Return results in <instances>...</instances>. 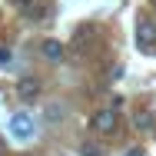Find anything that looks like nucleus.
Segmentation results:
<instances>
[{
	"mask_svg": "<svg viewBox=\"0 0 156 156\" xmlns=\"http://www.w3.org/2000/svg\"><path fill=\"white\" fill-rule=\"evenodd\" d=\"M13 63V53H10V47H0V66H10Z\"/></svg>",
	"mask_w": 156,
	"mask_h": 156,
	"instance_id": "obj_9",
	"label": "nucleus"
},
{
	"mask_svg": "<svg viewBox=\"0 0 156 156\" xmlns=\"http://www.w3.org/2000/svg\"><path fill=\"white\" fill-rule=\"evenodd\" d=\"M116 123H120V113L113 110V106H106V110H96L93 120H90V126H93L96 133H113L116 129Z\"/></svg>",
	"mask_w": 156,
	"mask_h": 156,
	"instance_id": "obj_3",
	"label": "nucleus"
},
{
	"mask_svg": "<svg viewBox=\"0 0 156 156\" xmlns=\"http://www.w3.org/2000/svg\"><path fill=\"white\" fill-rule=\"evenodd\" d=\"M40 90H43V87H40V80H37V76H27V80H20V83H17V96H20L23 103H33V100L40 96Z\"/></svg>",
	"mask_w": 156,
	"mask_h": 156,
	"instance_id": "obj_4",
	"label": "nucleus"
},
{
	"mask_svg": "<svg viewBox=\"0 0 156 156\" xmlns=\"http://www.w3.org/2000/svg\"><path fill=\"white\" fill-rule=\"evenodd\" d=\"M63 120V106L60 103H50V106H47V123H60Z\"/></svg>",
	"mask_w": 156,
	"mask_h": 156,
	"instance_id": "obj_7",
	"label": "nucleus"
},
{
	"mask_svg": "<svg viewBox=\"0 0 156 156\" xmlns=\"http://www.w3.org/2000/svg\"><path fill=\"white\" fill-rule=\"evenodd\" d=\"M7 153V140H3V136H0V156Z\"/></svg>",
	"mask_w": 156,
	"mask_h": 156,
	"instance_id": "obj_11",
	"label": "nucleus"
},
{
	"mask_svg": "<svg viewBox=\"0 0 156 156\" xmlns=\"http://www.w3.org/2000/svg\"><path fill=\"white\" fill-rule=\"evenodd\" d=\"M33 129H37V126H33V116H30V113L20 110V113L10 116V136H17V140H33Z\"/></svg>",
	"mask_w": 156,
	"mask_h": 156,
	"instance_id": "obj_2",
	"label": "nucleus"
},
{
	"mask_svg": "<svg viewBox=\"0 0 156 156\" xmlns=\"http://www.w3.org/2000/svg\"><path fill=\"white\" fill-rule=\"evenodd\" d=\"M133 123H136V129H153L156 126L153 110H136V113H133Z\"/></svg>",
	"mask_w": 156,
	"mask_h": 156,
	"instance_id": "obj_6",
	"label": "nucleus"
},
{
	"mask_svg": "<svg viewBox=\"0 0 156 156\" xmlns=\"http://www.w3.org/2000/svg\"><path fill=\"white\" fill-rule=\"evenodd\" d=\"M80 153L83 156H103V146L100 143H80Z\"/></svg>",
	"mask_w": 156,
	"mask_h": 156,
	"instance_id": "obj_8",
	"label": "nucleus"
},
{
	"mask_svg": "<svg viewBox=\"0 0 156 156\" xmlns=\"http://www.w3.org/2000/svg\"><path fill=\"white\" fill-rule=\"evenodd\" d=\"M40 53L50 63H57V60H63V43L60 40H43V43H40Z\"/></svg>",
	"mask_w": 156,
	"mask_h": 156,
	"instance_id": "obj_5",
	"label": "nucleus"
},
{
	"mask_svg": "<svg viewBox=\"0 0 156 156\" xmlns=\"http://www.w3.org/2000/svg\"><path fill=\"white\" fill-rule=\"evenodd\" d=\"M136 47H140L143 53H150V50H156V20H150V17H143V20L136 23Z\"/></svg>",
	"mask_w": 156,
	"mask_h": 156,
	"instance_id": "obj_1",
	"label": "nucleus"
},
{
	"mask_svg": "<svg viewBox=\"0 0 156 156\" xmlns=\"http://www.w3.org/2000/svg\"><path fill=\"white\" fill-rule=\"evenodd\" d=\"M17 10H23V13H33V0H10Z\"/></svg>",
	"mask_w": 156,
	"mask_h": 156,
	"instance_id": "obj_10",
	"label": "nucleus"
},
{
	"mask_svg": "<svg viewBox=\"0 0 156 156\" xmlns=\"http://www.w3.org/2000/svg\"><path fill=\"white\" fill-rule=\"evenodd\" d=\"M126 156H143V150H129V153H126Z\"/></svg>",
	"mask_w": 156,
	"mask_h": 156,
	"instance_id": "obj_12",
	"label": "nucleus"
}]
</instances>
